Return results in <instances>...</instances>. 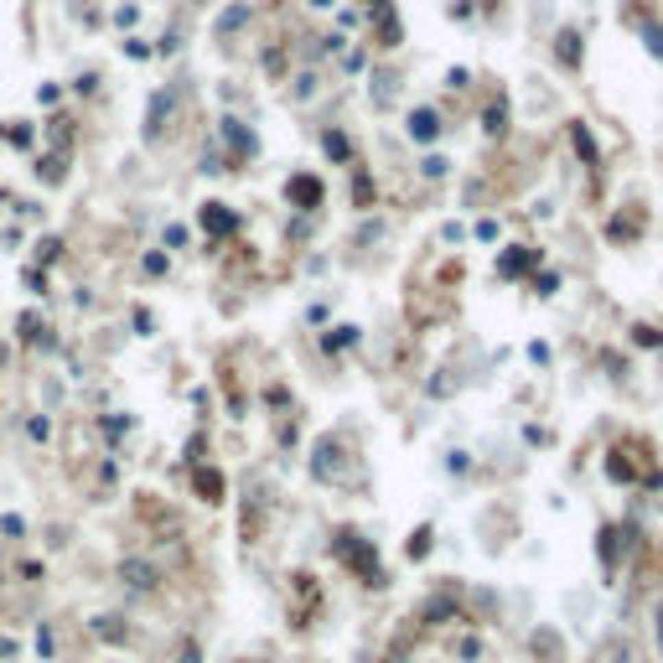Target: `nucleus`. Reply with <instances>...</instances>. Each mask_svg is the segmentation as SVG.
<instances>
[{"label": "nucleus", "instance_id": "f257e3e1", "mask_svg": "<svg viewBox=\"0 0 663 663\" xmlns=\"http://www.w3.org/2000/svg\"><path fill=\"white\" fill-rule=\"evenodd\" d=\"M291 197H296V202H306V208H316V202H322V186L301 176V182H291Z\"/></svg>", "mask_w": 663, "mask_h": 663}, {"label": "nucleus", "instance_id": "f03ea898", "mask_svg": "<svg viewBox=\"0 0 663 663\" xmlns=\"http://www.w3.org/2000/svg\"><path fill=\"white\" fill-rule=\"evenodd\" d=\"M202 223H208V228H213V233H223V228H233V218H228V213H223V208H218V202H208V213H202Z\"/></svg>", "mask_w": 663, "mask_h": 663}, {"label": "nucleus", "instance_id": "7ed1b4c3", "mask_svg": "<svg viewBox=\"0 0 663 663\" xmlns=\"http://www.w3.org/2000/svg\"><path fill=\"white\" fill-rule=\"evenodd\" d=\"M409 130H415L420 140H431L435 135V114H415V119H409Z\"/></svg>", "mask_w": 663, "mask_h": 663}, {"label": "nucleus", "instance_id": "20e7f679", "mask_svg": "<svg viewBox=\"0 0 663 663\" xmlns=\"http://www.w3.org/2000/svg\"><path fill=\"white\" fill-rule=\"evenodd\" d=\"M125 575H130V586H151V565H135V559H130Z\"/></svg>", "mask_w": 663, "mask_h": 663}, {"label": "nucleus", "instance_id": "39448f33", "mask_svg": "<svg viewBox=\"0 0 663 663\" xmlns=\"http://www.w3.org/2000/svg\"><path fill=\"white\" fill-rule=\"evenodd\" d=\"M197 487H202V492H208V498H218V492H223V482H218V477H213V472H202V477H197Z\"/></svg>", "mask_w": 663, "mask_h": 663}, {"label": "nucleus", "instance_id": "423d86ee", "mask_svg": "<svg viewBox=\"0 0 663 663\" xmlns=\"http://www.w3.org/2000/svg\"><path fill=\"white\" fill-rule=\"evenodd\" d=\"M11 653H16V648H11V642H5V638H0V658H11Z\"/></svg>", "mask_w": 663, "mask_h": 663}, {"label": "nucleus", "instance_id": "0eeeda50", "mask_svg": "<svg viewBox=\"0 0 663 663\" xmlns=\"http://www.w3.org/2000/svg\"><path fill=\"white\" fill-rule=\"evenodd\" d=\"M182 663H197V648H186V653H182Z\"/></svg>", "mask_w": 663, "mask_h": 663}]
</instances>
